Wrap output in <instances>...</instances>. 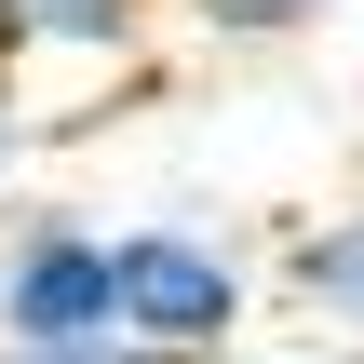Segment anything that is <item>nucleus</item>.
I'll return each instance as SVG.
<instances>
[{
    "label": "nucleus",
    "mask_w": 364,
    "mask_h": 364,
    "mask_svg": "<svg viewBox=\"0 0 364 364\" xmlns=\"http://www.w3.org/2000/svg\"><path fill=\"white\" fill-rule=\"evenodd\" d=\"M122 338V230L27 216L0 230V351H108Z\"/></svg>",
    "instance_id": "f257e3e1"
},
{
    "label": "nucleus",
    "mask_w": 364,
    "mask_h": 364,
    "mask_svg": "<svg viewBox=\"0 0 364 364\" xmlns=\"http://www.w3.org/2000/svg\"><path fill=\"white\" fill-rule=\"evenodd\" d=\"M122 338L149 364H230L243 338V257L189 216H149L122 230Z\"/></svg>",
    "instance_id": "f03ea898"
},
{
    "label": "nucleus",
    "mask_w": 364,
    "mask_h": 364,
    "mask_svg": "<svg viewBox=\"0 0 364 364\" xmlns=\"http://www.w3.org/2000/svg\"><path fill=\"white\" fill-rule=\"evenodd\" d=\"M149 0H0V81L14 68H95V54H135Z\"/></svg>",
    "instance_id": "7ed1b4c3"
},
{
    "label": "nucleus",
    "mask_w": 364,
    "mask_h": 364,
    "mask_svg": "<svg viewBox=\"0 0 364 364\" xmlns=\"http://www.w3.org/2000/svg\"><path fill=\"white\" fill-rule=\"evenodd\" d=\"M284 311L324 324V338H364V203L284 230Z\"/></svg>",
    "instance_id": "20e7f679"
},
{
    "label": "nucleus",
    "mask_w": 364,
    "mask_h": 364,
    "mask_svg": "<svg viewBox=\"0 0 364 364\" xmlns=\"http://www.w3.org/2000/svg\"><path fill=\"white\" fill-rule=\"evenodd\" d=\"M189 27H216V41H284V0H189Z\"/></svg>",
    "instance_id": "39448f33"
},
{
    "label": "nucleus",
    "mask_w": 364,
    "mask_h": 364,
    "mask_svg": "<svg viewBox=\"0 0 364 364\" xmlns=\"http://www.w3.org/2000/svg\"><path fill=\"white\" fill-rule=\"evenodd\" d=\"M0 364H149L135 338H108V351H0Z\"/></svg>",
    "instance_id": "423d86ee"
},
{
    "label": "nucleus",
    "mask_w": 364,
    "mask_h": 364,
    "mask_svg": "<svg viewBox=\"0 0 364 364\" xmlns=\"http://www.w3.org/2000/svg\"><path fill=\"white\" fill-rule=\"evenodd\" d=\"M311 14H338V0H284V27H311Z\"/></svg>",
    "instance_id": "0eeeda50"
},
{
    "label": "nucleus",
    "mask_w": 364,
    "mask_h": 364,
    "mask_svg": "<svg viewBox=\"0 0 364 364\" xmlns=\"http://www.w3.org/2000/svg\"><path fill=\"white\" fill-rule=\"evenodd\" d=\"M0 162H14V81H0Z\"/></svg>",
    "instance_id": "6e6552de"
},
{
    "label": "nucleus",
    "mask_w": 364,
    "mask_h": 364,
    "mask_svg": "<svg viewBox=\"0 0 364 364\" xmlns=\"http://www.w3.org/2000/svg\"><path fill=\"white\" fill-rule=\"evenodd\" d=\"M324 364H364V338H324Z\"/></svg>",
    "instance_id": "1a4fd4ad"
}]
</instances>
